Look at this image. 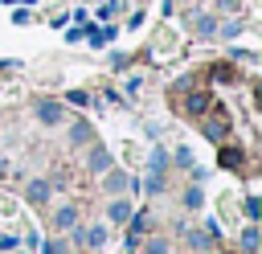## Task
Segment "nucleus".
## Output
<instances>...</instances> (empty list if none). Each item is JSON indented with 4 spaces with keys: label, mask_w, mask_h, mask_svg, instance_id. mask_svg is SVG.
<instances>
[{
    "label": "nucleus",
    "mask_w": 262,
    "mask_h": 254,
    "mask_svg": "<svg viewBox=\"0 0 262 254\" xmlns=\"http://www.w3.org/2000/svg\"><path fill=\"white\" fill-rule=\"evenodd\" d=\"M33 115H37L45 127H57V123L66 119V107H61L57 98H37V102H33Z\"/></svg>",
    "instance_id": "nucleus-1"
},
{
    "label": "nucleus",
    "mask_w": 262,
    "mask_h": 254,
    "mask_svg": "<svg viewBox=\"0 0 262 254\" xmlns=\"http://www.w3.org/2000/svg\"><path fill=\"white\" fill-rule=\"evenodd\" d=\"M188 33L201 37V41L217 37V16H213V12H188Z\"/></svg>",
    "instance_id": "nucleus-2"
},
{
    "label": "nucleus",
    "mask_w": 262,
    "mask_h": 254,
    "mask_svg": "<svg viewBox=\"0 0 262 254\" xmlns=\"http://www.w3.org/2000/svg\"><path fill=\"white\" fill-rule=\"evenodd\" d=\"M201 131H205V139L221 143V139L229 135V119H225L221 111H213V115H201Z\"/></svg>",
    "instance_id": "nucleus-3"
},
{
    "label": "nucleus",
    "mask_w": 262,
    "mask_h": 254,
    "mask_svg": "<svg viewBox=\"0 0 262 254\" xmlns=\"http://www.w3.org/2000/svg\"><path fill=\"white\" fill-rule=\"evenodd\" d=\"M176 107H180L188 119H201V115L209 111V94H205V90H196V94H188V98H176Z\"/></svg>",
    "instance_id": "nucleus-4"
},
{
    "label": "nucleus",
    "mask_w": 262,
    "mask_h": 254,
    "mask_svg": "<svg viewBox=\"0 0 262 254\" xmlns=\"http://www.w3.org/2000/svg\"><path fill=\"white\" fill-rule=\"evenodd\" d=\"M102 188H106V193H123V188H131V193H135L139 184H135L127 172H119V168H106V184H102Z\"/></svg>",
    "instance_id": "nucleus-5"
},
{
    "label": "nucleus",
    "mask_w": 262,
    "mask_h": 254,
    "mask_svg": "<svg viewBox=\"0 0 262 254\" xmlns=\"http://www.w3.org/2000/svg\"><path fill=\"white\" fill-rule=\"evenodd\" d=\"M49 193H53V184H49V180H29V188H25L29 205H45V201H49Z\"/></svg>",
    "instance_id": "nucleus-6"
},
{
    "label": "nucleus",
    "mask_w": 262,
    "mask_h": 254,
    "mask_svg": "<svg viewBox=\"0 0 262 254\" xmlns=\"http://www.w3.org/2000/svg\"><path fill=\"white\" fill-rule=\"evenodd\" d=\"M78 242H82V246H90V250H98V246L106 242V225H90V229H78Z\"/></svg>",
    "instance_id": "nucleus-7"
},
{
    "label": "nucleus",
    "mask_w": 262,
    "mask_h": 254,
    "mask_svg": "<svg viewBox=\"0 0 262 254\" xmlns=\"http://www.w3.org/2000/svg\"><path fill=\"white\" fill-rule=\"evenodd\" d=\"M86 164H90V172H106V168H111V152H106L102 143H94V147H90V160H86Z\"/></svg>",
    "instance_id": "nucleus-8"
},
{
    "label": "nucleus",
    "mask_w": 262,
    "mask_h": 254,
    "mask_svg": "<svg viewBox=\"0 0 262 254\" xmlns=\"http://www.w3.org/2000/svg\"><path fill=\"white\" fill-rule=\"evenodd\" d=\"M53 225H57V229H74V225H78V209H74V205H61V209L53 213Z\"/></svg>",
    "instance_id": "nucleus-9"
},
{
    "label": "nucleus",
    "mask_w": 262,
    "mask_h": 254,
    "mask_svg": "<svg viewBox=\"0 0 262 254\" xmlns=\"http://www.w3.org/2000/svg\"><path fill=\"white\" fill-rule=\"evenodd\" d=\"M90 135H94V127H90L86 119H78V123L70 127V135H66V139H70V143H90Z\"/></svg>",
    "instance_id": "nucleus-10"
},
{
    "label": "nucleus",
    "mask_w": 262,
    "mask_h": 254,
    "mask_svg": "<svg viewBox=\"0 0 262 254\" xmlns=\"http://www.w3.org/2000/svg\"><path fill=\"white\" fill-rule=\"evenodd\" d=\"M217 160H221V168H242V164H246V152H242V147H221Z\"/></svg>",
    "instance_id": "nucleus-11"
},
{
    "label": "nucleus",
    "mask_w": 262,
    "mask_h": 254,
    "mask_svg": "<svg viewBox=\"0 0 262 254\" xmlns=\"http://www.w3.org/2000/svg\"><path fill=\"white\" fill-rule=\"evenodd\" d=\"M209 78H213V82H233L237 74H233L229 61H213V66H209Z\"/></svg>",
    "instance_id": "nucleus-12"
},
{
    "label": "nucleus",
    "mask_w": 262,
    "mask_h": 254,
    "mask_svg": "<svg viewBox=\"0 0 262 254\" xmlns=\"http://www.w3.org/2000/svg\"><path fill=\"white\" fill-rule=\"evenodd\" d=\"M242 29H246V25H242L237 16H229V20H217V37H225V41H229V37H237Z\"/></svg>",
    "instance_id": "nucleus-13"
},
{
    "label": "nucleus",
    "mask_w": 262,
    "mask_h": 254,
    "mask_svg": "<svg viewBox=\"0 0 262 254\" xmlns=\"http://www.w3.org/2000/svg\"><path fill=\"white\" fill-rule=\"evenodd\" d=\"M147 172H168V152H164V147H151V156H147Z\"/></svg>",
    "instance_id": "nucleus-14"
},
{
    "label": "nucleus",
    "mask_w": 262,
    "mask_h": 254,
    "mask_svg": "<svg viewBox=\"0 0 262 254\" xmlns=\"http://www.w3.org/2000/svg\"><path fill=\"white\" fill-rule=\"evenodd\" d=\"M106 217H111V221H127V217H131V201H123V197H119V201H111Z\"/></svg>",
    "instance_id": "nucleus-15"
},
{
    "label": "nucleus",
    "mask_w": 262,
    "mask_h": 254,
    "mask_svg": "<svg viewBox=\"0 0 262 254\" xmlns=\"http://www.w3.org/2000/svg\"><path fill=\"white\" fill-rule=\"evenodd\" d=\"M242 254H258V229H254V221H250V229L242 234Z\"/></svg>",
    "instance_id": "nucleus-16"
},
{
    "label": "nucleus",
    "mask_w": 262,
    "mask_h": 254,
    "mask_svg": "<svg viewBox=\"0 0 262 254\" xmlns=\"http://www.w3.org/2000/svg\"><path fill=\"white\" fill-rule=\"evenodd\" d=\"M201 201H205V193L192 184V188H184V209H201Z\"/></svg>",
    "instance_id": "nucleus-17"
},
{
    "label": "nucleus",
    "mask_w": 262,
    "mask_h": 254,
    "mask_svg": "<svg viewBox=\"0 0 262 254\" xmlns=\"http://www.w3.org/2000/svg\"><path fill=\"white\" fill-rule=\"evenodd\" d=\"M143 184H147V193H160V188H164V172H147Z\"/></svg>",
    "instance_id": "nucleus-18"
},
{
    "label": "nucleus",
    "mask_w": 262,
    "mask_h": 254,
    "mask_svg": "<svg viewBox=\"0 0 262 254\" xmlns=\"http://www.w3.org/2000/svg\"><path fill=\"white\" fill-rule=\"evenodd\" d=\"M66 102H74V107H86V102H90V94H86V90H70V94H66Z\"/></svg>",
    "instance_id": "nucleus-19"
},
{
    "label": "nucleus",
    "mask_w": 262,
    "mask_h": 254,
    "mask_svg": "<svg viewBox=\"0 0 262 254\" xmlns=\"http://www.w3.org/2000/svg\"><path fill=\"white\" fill-rule=\"evenodd\" d=\"M258 213H262V205H258V197H246V217H250V221H258Z\"/></svg>",
    "instance_id": "nucleus-20"
},
{
    "label": "nucleus",
    "mask_w": 262,
    "mask_h": 254,
    "mask_svg": "<svg viewBox=\"0 0 262 254\" xmlns=\"http://www.w3.org/2000/svg\"><path fill=\"white\" fill-rule=\"evenodd\" d=\"M143 254H168V242H160V238H151V242L143 246Z\"/></svg>",
    "instance_id": "nucleus-21"
},
{
    "label": "nucleus",
    "mask_w": 262,
    "mask_h": 254,
    "mask_svg": "<svg viewBox=\"0 0 262 254\" xmlns=\"http://www.w3.org/2000/svg\"><path fill=\"white\" fill-rule=\"evenodd\" d=\"M119 8H123L119 0H102V4H98V16H111V12H119Z\"/></svg>",
    "instance_id": "nucleus-22"
},
{
    "label": "nucleus",
    "mask_w": 262,
    "mask_h": 254,
    "mask_svg": "<svg viewBox=\"0 0 262 254\" xmlns=\"http://www.w3.org/2000/svg\"><path fill=\"white\" fill-rule=\"evenodd\" d=\"M86 37V25H74V29H66V41H82Z\"/></svg>",
    "instance_id": "nucleus-23"
},
{
    "label": "nucleus",
    "mask_w": 262,
    "mask_h": 254,
    "mask_svg": "<svg viewBox=\"0 0 262 254\" xmlns=\"http://www.w3.org/2000/svg\"><path fill=\"white\" fill-rule=\"evenodd\" d=\"M176 164H184V168H192V152H188V147H176Z\"/></svg>",
    "instance_id": "nucleus-24"
},
{
    "label": "nucleus",
    "mask_w": 262,
    "mask_h": 254,
    "mask_svg": "<svg viewBox=\"0 0 262 254\" xmlns=\"http://www.w3.org/2000/svg\"><path fill=\"white\" fill-rule=\"evenodd\" d=\"M217 8H221V12H237V8H242V0H217Z\"/></svg>",
    "instance_id": "nucleus-25"
},
{
    "label": "nucleus",
    "mask_w": 262,
    "mask_h": 254,
    "mask_svg": "<svg viewBox=\"0 0 262 254\" xmlns=\"http://www.w3.org/2000/svg\"><path fill=\"white\" fill-rule=\"evenodd\" d=\"M45 254H66V246L61 242H45Z\"/></svg>",
    "instance_id": "nucleus-26"
},
{
    "label": "nucleus",
    "mask_w": 262,
    "mask_h": 254,
    "mask_svg": "<svg viewBox=\"0 0 262 254\" xmlns=\"http://www.w3.org/2000/svg\"><path fill=\"white\" fill-rule=\"evenodd\" d=\"M4 172H8V164H4V160H0V176H4Z\"/></svg>",
    "instance_id": "nucleus-27"
},
{
    "label": "nucleus",
    "mask_w": 262,
    "mask_h": 254,
    "mask_svg": "<svg viewBox=\"0 0 262 254\" xmlns=\"http://www.w3.org/2000/svg\"><path fill=\"white\" fill-rule=\"evenodd\" d=\"M8 4H12V0H8ZM20 4H37V0H20Z\"/></svg>",
    "instance_id": "nucleus-28"
}]
</instances>
